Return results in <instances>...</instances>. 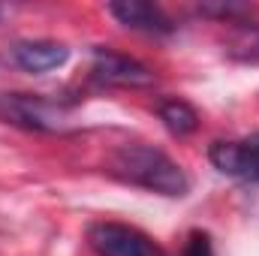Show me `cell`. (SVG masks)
<instances>
[{
    "instance_id": "6da1fadb",
    "label": "cell",
    "mask_w": 259,
    "mask_h": 256,
    "mask_svg": "<svg viewBox=\"0 0 259 256\" xmlns=\"http://www.w3.org/2000/svg\"><path fill=\"white\" fill-rule=\"evenodd\" d=\"M112 175L127 181L133 187L160 193V196H184L190 190V181L184 175V169L166 157L163 151L151 148V145H121L112 154Z\"/></svg>"
},
{
    "instance_id": "7a4b0ae2",
    "label": "cell",
    "mask_w": 259,
    "mask_h": 256,
    "mask_svg": "<svg viewBox=\"0 0 259 256\" xmlns=\"http://www.w3.org/2000/svg\"><path fill=\"white\" fill-rule=\"evenodd\" d=\"M64 109L39 94H0V121L33 133H55L64 124Z\"/></svg>"
},
{
    "instance_id": "3957f363",
    "label": "cell",
    "mask_w": 259,
    "mask_h": 256,
    "mask_svg": "<svg viewBox=\"0 0 259 256\" xmlns=\"http://www.w3.org/2000/svg\"><path fill=\"white\" fill-rule=\"evenodd\" d=\"M88 241L97 256H166L145 232L124 223H94L88 229Z\"/></svg>"
},
{
    "instance_id": "277c9868",
    "label": "cell",
    "mask_w": 259,
    "mask_h": 256,
    "mask_svg": "<svg viewBox=\"0 0 259 256\" xmlns=\"http://www.w3.org/2000/svg\"><path fill=\"white\" fill-rule=\"evenodd\" d=\"M91 81L100 88H148L154 81V72L136 58L118 55L112 49H97L94 66H91Z\"/></svg>"
},
{
    "instance_id": "5b68a950",
    "label": "cell",
    "mask_w": 259,
    "mask_h": 256,
    "mask_svg": "<svg viewBox=\"0 0 259 256\" xmlns=\"http://www.w3.org/2000/svg\"><path fill=\"white\" fill-rule=\"evenodd\" d=\"M208 160L217 172L259 184V133L238 139V142H214Z\"/></svg>"
},
{
    "instance_id": "8992f818",
    "label": "cell",
    "mask_w": 259,
    "mask_h": 256,
    "mask_svg": "<svg viewBox=\"0 0 259 256\" xmlns=\"http://www.w3.org/2000/svg\"><path fill=\"white\" fill-rule=\"evenodd\" d=\"M12 61L24 72H49L69 61V49L64 42H52V39H27L12 46Z\"/></svg>"
},
{
    "instance_id": "52a82bcc",
    "label": "cell",
    "mask_w": 259,
    "mask_h": 256,
    "mask_svg": "<svg viewBox=\"0 0 259 256\" xmlns=\"http://www.w3.org/2000/svg\"><path fill=\"white\" fill-rule=\"evenodd\" d=\"M109 12L124 27H130V30H142V33H172V21L154 3H145V0H118V3L109 6Z\"/></svg>"
},
{
    "instance_id": "ba28073f",
    "label": "cell",
    "mask_w": 259,
    "mask_h": 256,
    "mask_svg": "<svg viewBox=\"0 0 259 256\" xmlns=\"http://www.w3.org/2000/svg\"><path fill=\"white\" fill-rule=\"evenodd\" d=\"M157 115H160L163 127L169 130L172 136H190V133H196V127H199L196 109L190 103H184V100H166V103H160Z\"/></svg>"
},
{
    "instance_id": "9c48e42d",
    "label": "cell",
    "mask_w": 259,
    "mask_h": 256,
    "mask_svg": "<svg viewBox=\"0 0 259 256\" xmlns=\"http://www.w3.org/2000/svg\"><path fill=\"white\" fill-rule=\"evenodd\" d=\"M229 55L241 61H259V27L256 24H241L229 42Z\"/></svg>"
},
{
    "instance_id": "30bf717a",
    "label": "cell",
    "mask_w": 259,
    "mask_h": 256,
    "mask_svg": "<svg viewBox=\"0 0 259 256\" xmlns=\"http://www.w3.org/2000/svg\"><path fill=\"white\" fill-rule=\"evenodd\" d=\"M199 12L232 21V18H238V15H247L250 9H247V6H241V3H205V6H199Z\"/></svg>"
},
{
    "instance_id": "8fae6325",
    "label": "cell",
    "mask_w": 259,
    "mask_h": 256,
    "mask_svg": "<svg viewBox=\"0 0 259 256\" xmlns=\"http://www.w3.org/2000/svg\"><path fill=\"white\" fill-rule=\"evenodd\" d=\"M181 256H214V244H211V238H208V232H190V238H187V244H184V253Z\"/></svg>"
}]
</instances>
